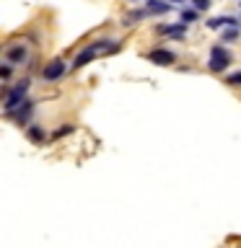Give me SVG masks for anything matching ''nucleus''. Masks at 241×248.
I'll list each match as a JSON object with an SVG mask.
<instances>
[{"label": "nucleus", "mask_w": 241, "mask_h": 248, "mask_svg": "<svg viewBox=\"0 0 241 248\" xmlns=\"http://www.w3.org/2000/svg\"><path fill=\"white\" fill-rule=\"evenodd\" d=\"M231 52L225 49V46H221V44H215L213 49H210V60H207V67L213 70V73H223L225 67L231 65Z\"/></svg>", "instance_id": "obj_1"}, {"label": "nucleus", "mask_w": 241, "mask_h": 248, "mask_svg": "<svg viewBox=\"0 0 241 248\" xmlns=\"http://www.w3.org/2000/svg\"><path fill=\"white\" fill-rule=\"evenodd\" d=\"M26 91H29V80H21L16 88H11L5 93V98H3V108H5V114L8 111H13L16 106H21L23 101H26Z\"/></svg>", "instance_id": "obj_2"}, {"label": "nucleus", "mask_w": 241, "mask_h": 248, "mask_svg": "<svg viewBox=\"0 0 241 248\" xmlns=\"http://www.w3.org/2000/svg\"><path fill=\"white\" fill-rule=\"evenodd\" d=\"M65 62L62 60H52V62H47L44 65V70H42V78L44 80H57V78H62L65 75Z\"/></svg>", "instance_id": "obj_3"}, {"label": "nucleus", "mask_w": 241, "mask_h": 248, "mask_svg": "<svg viewBox=\"0 0 241 248\" xmlns=\"http://www.w3.org/2000/svg\"><path fill=\"white\" fill-rule=\"evenodd\" d=\"M26 60V46L23 44H13L5 49V65H21Z\"/></svg>", "instance_id": "obj_4"}, {"label": "nucleus", "mask_w": 241, "mask_h": 248, "mask_svg": "<svg viewBox=\"0 0 241 248\" xmlns=\"http://www.w3.org/2000/svg\"><path fill=\"white\" fill-rule=\"evenodd\" d=\"M148 62H155V65H174V52H169V49H151L145 54Z\"/></svg>", "instance_id": "obj_5"}, {"label": "nucleus", "mask_w": 241, "mask_h": 248, "mask_svg": "<svg viewBox=\"0 0 241 248\" xmlns=\"http://www.w3.org/2000/svg\"><path fill=\"white\" fill-rule=\"evenodd\" d=\"M207 29H239V21L233 16H215V18H207Z\"/></svg>", "instance_id": "obj_6"}, {"label": "nucleus", "mask_w": 241, "mask_h": 248, "mask_svg": "<svg viewBox=\"0 0 241 248\" xmlns=\"http://www.w3.org/2000/svg\"><path fill=\"white\" fill-rule=\"evenodd\" d=\"M31 108H34V104H31V101L26 98V101H23V104H21V106H16V108H13V111H8V116H13V119H16V122H18V124H23V122H26V119H29V114H31Z\"/></svg>", "instance_id": "obj_7"}, {"label": "nucleus", "mask_w": 241, "mask_h": 248, "mask_svg": "<svg viewBox=\"0 0 241 248\" xmlns=\"http://www.w3.org/2000/svg\"><path fill=\"white\" fill-rule=\"evenodd\" d=\"M158 34H166V36H171V39H184L187 23H176V26H166V23H161V26H158Z\"/></svg>", "instance_id": "obj_8"}, {"label": "nucleus", "mask_w": 241, "mask_h": 248, "mask_svg": "<svg viewBox=\"0 0 241 248\" xmlns=\"http://www.w3.org/2000/svg\"><path fill=\"white\" fill-rule=\"evenodd\" d=\"M148 16H153L151 11H148V8H138V11H130V13H124L122 23H124V26H132V23L143 21V18H148Z\"/></svg>", "instance_id": "obj_9"}, {"label": "nucleus", "mask_w": 241, "mask_h": 248, "mask_svg": "<svg viewBox=\"0 0 241 248\" xmlns=\"http://www.w3.org/2000/svg\"><path fill=\"white\" fill-rule=\"evenodd\" d=\"M145 8L153 16H161V13H169L171 11V3H166V0H145Z\"/></svg>", "instance_id": "obj_10"}, {"label": "nucleus", "mask_w": 241, "mask_h": 248, "mask_svg": "<svg viewBox=\"0 0 241 248\" xmlns=\"http://www.w3.org/2000/svg\"><path fill=\"white\" fill-rule=\"evenodd\" d=\"M26 137L31 140V142H36V145H42L47 135H44V129L39 127V124H29V129H26Z\"/></svg>", "instance_id": "obj_11"}, {"label": "nucleus", "mask_w": 241, "mask_h": 248, "mask_svg": "<svg viewBox=\"0 0 241 248\" xmlns=\"http://www.w3.org/2000/svg\"><path fill=\"white\" fill-rule=\"evenodd\" d=\"M225 83H228V85H236V88H241V70H239V73H231L228 78H225Z\"/></svg>", "instance_id": "obj_12"}, {"label": "nucleus", "mask_w": 241, "mask_h": 248, "mask_svg": "<svg viewBox=\"0 0 241 248\" xmlns=\"http://www.w3.org/2000/svg\"><path fill=\"white\" fill-rule=\"evenodd\" d=\"M194 18H197V11H194V8L192 11H182V23H192Z\"/></svg>", "instance_id": "obj_13"}, {"label": "nucleus", "mask_w": 241, "mask_h": 248, "mask_svg": "<svg viewBox=\"0 0 241 248\" xmlns=\"http://www.w3.org/2000/svg\"><path fill=\"white\" fill-rule=\"evenodd\" d=\"M210 3H213V0H192L194 11H207V8H210Z\"/></svg>", "instance_id": "obj_14"}, {"label": "nucleus", "mask_w": 241, "mask_h": 248, "mask_svg": "<svg viewBox=\"0 0 241 248\" xmlns=\"http://www.w3.org/2000/svg\"><path fill=\"white\" fill-rule=\"evenodd\" d=\"M236 36H239V29H225L223 31V42H233Z\"/></svg>", "instance_id": "obj_15"}, {"label": "nucleus", "mask_w": 241, "mask_h": 248, "mask_svg": "<svg viewBox=\"0 0 241 248\" xmlns=\"http://www.w3.org/2000/svg\"><path fill=\"white\" fill-rule=\"evenodd\" d=\"M0 75H3V80H8V78H11V65H3V70H0Z\"/></svg>", "instance_id": "obj_16"}, {"label": "nucleus", "mask_w": 241, "mask_h": 248, "mask_svg": "<svg viewBox=\"0 0 241 248\" xmlns=\"http://www.w3.org/2000/svg\"><path fill=\"white\" fill-rule=\"evenodd\" d=\"M70 129H73V127H65V129H57V132H54V137H62V135H68V132Z\"/></svg>", "instance_id": "obj_17"}, {"label": "nucleus", "mask_w": 241, "mask_h": 248, "mask_svg": "<svg viewBox=\"0 0 241 248\" xmlns=\"http://www.w3.org/2000/svg\"><path fill=\"white\" fill-rule=\"evenodd\" d=\"M171 3H182V0H171Z\"/></svg>", "instance_id": "obj_18"}]
</instances>
